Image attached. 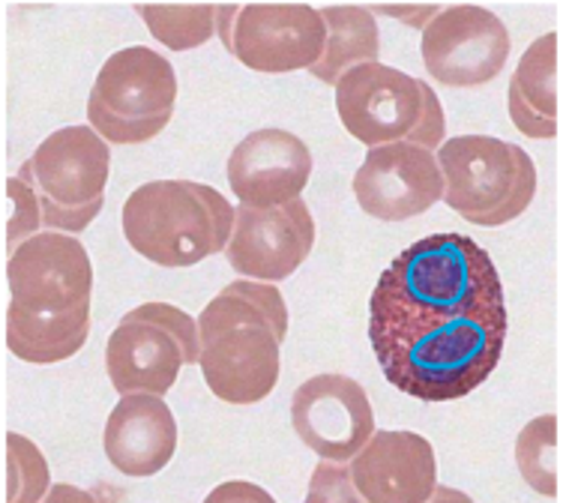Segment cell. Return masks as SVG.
Returning <instances> with one entry per match:
<instances>
[{"label":"cell","mask_w":569,"mask_h":503,"mask_svg":"<svg viewBox=\"0 0 569 503\" xmlns=\"http://www.w3.org/2000/svg\"><path fill=\"white\" fill-rule=\"evenodd\" d=\"M369 342L383 378L420 402L471 395L507 342L503 282L468 234H429L383 266L369 300Z\"/></svg>","instance_id":"6da1fadb"},{"label":"cell","mask_w":569,"mask_h":503,"mask_svg":"<svg viewBox=\"0 0 569 503\" xmlns=\"http://www.w3.org/2000/svg\"><path fill=\"white\" fill-rule=\"evenodd\" d=\"M201 375L228 405H258L273 393L282 372L288 306L270 282L237 279L198 315Z\"/></svg>","instance_id":"7a4b0ae2"},{"label":"cell","mask_w":569,"mask_h":503,"mask_svg":"<svg viewBox=\"0 0 569 503\" xmlns=\"http://www.w3.org/2000/svg\"><path fill=\"white\" fill-rule=\"evenodd\" d=\"M123 238L157 266H196L226 252L237 210L219 189L196 180H150L123 204Z\"/></svg>","instance_id":"3957f363"},{"label":"cell","mask_w":569,"mask_h":503,"mask_svg":"<svg viewBox=\"0 0 569 503\" xmlns=\"http://www.w3.org/2000/svg\"><path fill=\"white\" fill-rule=\"evenodd\" d=\"M336 111L348 135L366 148L411 141L420 148H441L447 135L441 99L422 79L393 67L363 63L336 84Z\"/></svg>","instance_id":"277c9868"},{"label":"cell","mask_w":569,"mask_h":503,"mask_svg":"<svg viewBox=\"0 0 569 503\" xmlns=\"http://www.w3.org/2000/svg\"><path fill=\"white\" fill-rule=\"evenodd\" d=\"M443 204L480 228L510 225L537 195V165L516 141L495 135H456L438 148Z\"/></svg>","instance_id":"5b68a950"},{"label":"cell","mask_w":569,"mask_h":503,"mask_svg":"<svg viewBox=\"0 0 569 503\" xmlns=\"http://www.w3.org/2000/svg\"><path fill=\"white\" fill-rule=\"evenodd\" d=\"M111 174V148L90 123L51 132L33 157L19 168V178L33 187L42 204L46 231L81 234L102 213Z\"/></svg>","instance_id":"8992f818"},{"label":"cell","mask_w":569,"mask_h":503,"mask_svg":"<svg viewBox=\"0 0 569 503\" xmlns=\"http://www.w3.org/2000/svg\"><path fill=\"white\" fill-rule=\"evenodd\" d=\"M177 76L171 60L148 46L114 51L88 97V123L109 144H144L171 123Z\"/></svg>","instance_id":"52a82bcc"},{"label":"cell","mask_w":569,"mask_h":503,"mask_svg":"<svg viewBox=\"0 0 569 503\" xmlns=\"http://www.w3.org/2000/svg\"><path fill=\"white\" fill-rule=\"evenodd\" d=\"M201 360L198 318L171 303H141L120 318L106 345V372L114 393L162 395L183 365Z\"/></svg>","instance_id":"ba28073f"},{"label":"cell","mask_w":569,"mask_h":503,"mask_svg":"<svg viewBox=\"0 0 569 503\" xmlns=\"http://www.w3.org/2000/svg\"><path fill=\"white\" fill-rule=\"evenodd\" d=\"M217 37L243 67L261 76L312 70L327 49L325 16L306 3L219 7Z\"/></svg>","instance_id":"9c48e42d"},{"label":"cell","mask_w":569,"mask_h":503,"mask_svg":"<svg viewBox=\"0 0 569 503\" xmlns=\"http://www.w3.org/2000/svg\"><path fill=\"white\" fill-rule=\"evenodd\" d=\"M510 30L486 7H443L422 30L426 72L443 88H480L503 72L510 60Z\"/></svg>","instance_id":"30bf717a"},{"label":"cell","mask_w":569,"mask_h":503,"mask_svg":"<svg viewBox=\"0 0 569 503\" xmlns=\"http://www.w3.org/2000/svg\"><path fill=\"white\" fill-rule=\"evenodd\" d=\"M291 425L321 462L336 464H351L378 432L363 384L336 372L315 375L297 386Z\"/></svg>","instance_id":"8fae6325"},{"label":"cell","mask_w":569,"mask_h":503,"mask_svg":"<svg viewBox=\"0 0 569 503\" xmlns=\"http://www.w3.org/2000/svg\"><path fill=\"white\" fill-rule=\"evenodd\" d=\"M7 285L24 312H72L90 306L93 264L79 238L40 231L7 255Z\"/></svg>","instance_id":"7c38bea8"},{"label":"cell","mask_w":569,"mask_h":503,"mask_svg":"<svg viewBox=\"0 0 569 503\" xmlns=\"http://www.w3.org/2000/svg\"><path fill=\"white\" fill-rule=\"evenodd\" d=\"M351 189L363 213L381 222H405L443 201L447 183L435 150L399 141L366 150Z\"/></svg>","instance_id":"4fadbf2b"},{"label":"cell","mask_w":569,"mask_h":503,"mask_svg":"<svg viewBox=\"0 0 569 503\" xmlns=\"http://www.w3.org/2000/svg\"><path fill=\"white\" fill-rule=\"evenodd\" d=\"M315 247V219L306 201L284 208H237L231 243L226 249L234 273L256 282H282L306 264Z\"/></svg>","instance_id":"5bb4252c"},{"label":"cell","mask_w":569,"mask_h":503,"mask_svg":"<svg viewBox=\"0 0 569 503\" xmlns=\"http://www.w3.org/2000/svg\"><path fill=\"white\" fill-rule=\"evenodd\" d=\"M312 178V150L288 129H256L228 157V187L243 208H284L300 201Z\"/></svg>","instance_id":"9a60e30c"},{"label":"cell","mask_w":569,"mask_h":503,"mask_svg":"<svg viewBox=\"0 0 569 503\" xmlns=\"http://www.w3.org/2000/svg\"><path fill=\"white\" fill-rule=\"evenodd\" d=\"M348 471L366 503H426L438 489L435 446L405 429H378Z\"/></svg>","instance_id":"2e32d148"},{"label":"cell","mask_w":569,"mask_h":503,"mask_svg":"<svg viewBox=\"0 0 569 503\" xmlns=\"http://www.w3.org/2000/svg\"><path fill=\"white\" fill-rule=\"evenodd\" d=\"M102 446L106 459L123 476L144 480L166 471L177 453V420L166 399L150 393L120 395L106 420Z\"/></svg>","instance_id":"e0dca14e"},{"label":"cell","mask_w":569,"mask_h":503,"mask_svg":"<svg viewBox=\"0 0 569 503\" xmlns=\"http://www.w3.org/2000/svg\"><path fill=\"white\" fill-rule=\"evenodd\" d=\"M512 127L528 139L558 135V33L530 42L507 88Z\"/></svg>","instance_id":"ac0fdd59"},{"label":"cell","mask_w":569,"mask_h":503,"mask_svg":"<svg viewBox=\"0 0 569 503\" xmlns=\"http://www.w3.org/2000/svg\"><path fill=\"white\" fill-rule=\"evenodd\" d=\"M7 348L21 363L54 365L76 356L90 335V306L72 312H24L16 303L3 315Z\"/></svg>","instance_id":"d6986e66"},{"label":"cell","mask_w":569,"mask_h":503,"mask_svg":"<svg viewBox=\"0 0 569 503\" xmlns=\"http://www.w3.org/2000/svg\"><path fill=\"white\" fill-rule=\"evenodd\" d=\"M327 24L325 58L315 63L312 76L325 84H339L345 72L363 63H378L381 58V37L375 12L366 7H325Z\"/></svg>","instance_id":"ffe728a7"},{"label":"cell","mask_w":569,"mask_h":503,"mask_svg":"<svg viewBox=\"0 0 569 503\" xmlns=\"http://www.w3.org/2000/svg\"><path fill=\"white\" fill-rule=\"evenodd\" d=\"M558 416H533L516 437V464L521 480L537 494H558Z\"/></svg>","instance_id":"44dd1931"},{"label":"cell","mask_w":569,"mask_h":503,"mask_svg":"<svg viewBox=\"0 0 569 503\" xmlns=\"http://www.w3.org/2000/svg\"><path fill=\"white\" fill-rule=\"evenodd\" d=\"M153 40L171 51H192L217 33L219 7H136Z\"/></svg>","instance_id":"7402d4cb"},{"label":"cell","mask_w":569,"mask_h":503,"mask_svg":"<svg viewBox=\"0 0 569 503\" xmlns=\"http://www.w3.org/2000/svg\"><path fill=\"white\" fill-rule=\"evenodd\" d=\"M7 503H42L51 492V467L28 434L7 432Z\"/></svg>","instance_id":"603a6c76"},{"label":"cell","mask_w":569,"mask_h":503,"mask_svg":"<svg viewBox=\"0 0 569 503\" xmlns=\"http://www.w3.org/2000/svg\"><path fill=\"white\" fill-rule=\"evenodd\" d=\"M3 192H7V201L12 204V213L7 217V255H12L24 240L37 238L40 231H46V219H42L40 198L19 174L7 178Z\"/></svg>","instance_id":"cb8c5ba5"},{"label":"cell","mask_w":569,"mask_h":503,"mask_svg":"<svg viewBox=\"0 0 569 503\" xmlns=\"http://www.w3.org/2000/svg\"><path fill=\"white\" fill-rule=\"evenodd\" d=\"M303 503H366L363 494L357 492L348 464L318 462L309 480V492Z\"/></svg>","instance_id":"d4e9b609"},{"label":"cell","mask_w":569,"mask_h":503,"mask_svg":"<svg viewBox=\"0 0 569 503\" xmlns=\"http://www.w3.org/2000/svg\"><path fill=\"white\" fill-rule=\"evenodd\" d=\"M42 503H129V494L114 483H97L90 489L72 483H54Z\"/></svg>","instance_id":"484cf974"},{"label":"cell","mask_w":569,"mask_h":503,"mask_svg":"<svg viewBox=\"0 0 569 503\" xmlns=\"http://www.w3.org/2000/svg\"><path fill=\"white\" fill-rule=\"evenodd\" d=\"M201 503H276V497L249 480H228L219 483Z\"/></svg>","instance_id":"4316f807"},{"label":"cell","mask_w":569,"mask_h":503,"mask_svg":"<svg viewBox=\"0 0 569 503\" xmlns=\"http://www.w3.org/2000/svg\"><path fill=\"white\" fill-rule=\"evenodd\" d=\"M441 10H443V7L426 3V7H402V10H399V7H383V10H378V12H383V16H390V19L408 21L411 28L426 30V28H429V24H432L435 19H438V12H441Z\"/></svg>","instance_id":"83f0119b"},{"label":"cell","mask_w":569,"mask_h":503,"mask_svg":"<svg viewBox=\"0 0 569 503\" xmlns=\"http://www.w3.org/2000/svg\"><path fill=\"white\" fill-rule=\"evenodd\" d=\"M426 503H473V497H468V494L459 492V489H450V485H438L432 494V501Z\"/></svg>","instance_id":"f1b7e54d"}]
</instances>
